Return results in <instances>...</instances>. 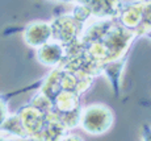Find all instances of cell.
Masks as SVG:
<instances>
[{
  "instance_id": "6da1fadb",
  "label": "cell",
  "mask_w": 151,
  "mask_h": 141,
  "mask_svg": "<svg viewBox=\"0 0 151 141\" xmlns=\"http://www.w3.org/2000/svg\"><path fill=\"white\" fill-rule=\"evenodd\" d=\"M49 26L42 24V23H36L28 26L27 32H25V40L29 45L32 46H40L47 40L50 36L49 33Z\"/></svg>"
},
{
  "instance_id": "7a4b0ae2",
  "label": "cell",
  "mask_w": 151,
  "mask_h": 141,
  "mask_svg": "<svg viewBox=\"0 0 151 141\" xmlns=\"http://www.w3.org/2000/svg\"><path fill=\"white\" fill-rule=\"evenodd\" d=\"M7 116H8L7 105H5L4 100H3V99L0 98V125L3 124V121H4L5 119H7Z\"/></svg>"
}]
</instances>
